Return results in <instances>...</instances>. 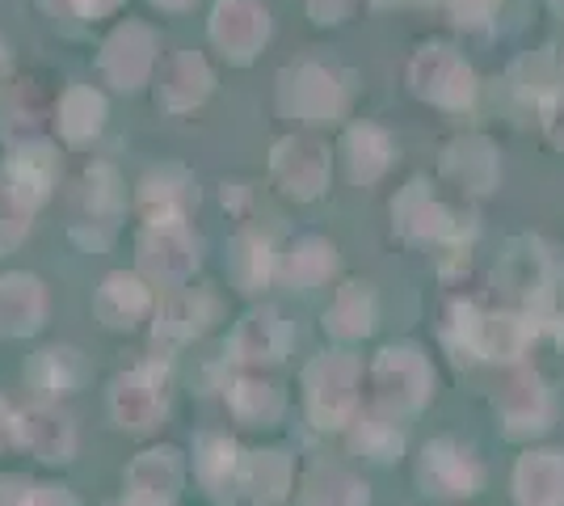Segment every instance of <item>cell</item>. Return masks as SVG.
<instances>
[{"instance_id":"2e32d148","label":"cell","mask_w":564,"mask_h":506,"mask_svg":"<svg viewBox=\"0 0 564 506\" xmlns=\"http://www.w3.org/2000/svg\"><path fill=\"white\" fill-rule=\"evenodd\" d=\"M47 316V291L34 274H0V334H34Z\"/></svg>"},{"instance_id":"ffe728a7","label":"cell","mask_w":564,"mask_h":506,"mask_svg":"<svg viewBox=\"0 0 564 506\" xmlns=\"http://www.w3.org/2000/svg\"><path fill=\"white\" fill-rule=\"evenodd\" d=\"M443 173H447L459 191H471V194L494 191V182H497L494 144H489V140H480V136L451 144L447 157H443Z\"/></svg>"},{"instance_id":"ee69618b","label":"cell","mask_w":564,"mask_h":506,"mask_svg":"<svg viewBox=\"0 0 564 506\" xmlns=\"http://www.w3.org/2000/svg\"><path fill=\"white\" fill-rule=\"evenodd\" d=\"M552 4H556V13H564V0H552Z\"/></svg>"},{"instance_id":"7a4b0ae2","label":"cell","mask_w":564,"mask_h":506,"mask_svg":"<svg viewBox=\"0 0 564 506\" xmlns=\"http://www.w3.org/2000/svg\"><path fill=\"white\" fill-rule=\"evenodd\" d=\"M307 385V410H312V422L325 427V431H337L346 427L354 413V401H358V363L350 355H321V359L307 367L304 376Z\"/></svg>"},{"instance_id":"60d3db41","label":"cell","mask_w":564,"mask_h":506,"mask_svg":"<svg viewBox=\"0 0 564 506\" xmlns=\"http://www.w3.org/2000/svg\"><path fill=\"white\" fill-rule=\"evenodd\" d=\"M13 443H18V413L0 397V448H13Z\"/></svg>"},{"instance_id":"74e56055","label":"cell","mask_w":564,"mask_h":506,"mask_svg":"<svg viewBox=\"0 0 564 506\" xmlns=\"http://www.w3.org/2000/svg\"><path fill=\"white\" fill-rule=\"evenodd\" d=\"M501 0H455V18L459 25H480L489 22V13H494Z\"/></svg>"},{"instance_id":"b9f144b4","label":"cell","mask_w":564,"mask_h":506,"mask_svg":"<svg viewBox=\"0 0 564 506\" xmlns=\"http://www.w3.org/2000/svg\"><path fill=\"white\" fill-rule=\"evenodd\" d=\"M152 4H161V9H186L189 0H152Z\"/></svg>"},{"instance_id":"e0dca14e","label":"cell","mask_w":564,"mask_h":506,"mask_svg":"<svg viewBox=\"0 0 564 506\" xmlns=\"http://www.w3.org/2000/svg\"><path fill=\"white\" fill-rule=\"evenodd\" d=\"M392 216H397V228L409 237V241H443L455 233V219L451 212L430 194L425 182H413L409 191L392 203Z\"/></svg>"},{"instance_id":"d4e9b609","label":"cell","mask_w":564,"mask_h":506,"mask_svg":"<svg viewBox=\"0 0 564 506\" xmlns=\"http://www.w3.org/2000/svg\"><path fill=\"white\" fill-rule=\"evenodd\" d=\"M518 498L522 506H556L564 498V460L540 452L518 464Z\"/></svg>"},{"instance_id":"7bdbcfd3","label":"cell","mask_w":564,"mask_h":506,"mask_svg":"<svg viewBox=\"0 0 564 506\" xmlns=\"http://www.w3.org/2000/svg\"><path fill=\"white\" fill-rule=\"evenodd\" d=\"M4 68H9V55H4V47H0V76H4Z\"/></svg>"},{"instance_id":"4316f807","label":"cell","mask_w":564,"mask_h":506,"mask_svg":"<svg viewBox=\"0 0 564 506\" xmlns=\"http://www.w3.org/2000/svg\"><path fill=\"white\" fill-rule=\"evenodd\" d=\"M106 122V97L97 94L94 85H72L68 94L59 97V131L72 144L94 140Z\"/></svg>"},{"instance_id":"30bf717a","label":"cell","mask_w":564,"mask_h":506,"mask_svg":"<svg viewBox=\"0 0 564 506\" xmlns=\"http://www.w3.org/2000/svg\"><path fill=\"white\" fill-rule=\"evenodd\" d=\"M110 410H115L122 431H152L165 413V388L152 367H135L127 376H118L110 388Z\"/></svg>"},{"instance_id":"4fadbf2b","label":"cell","mask_w":564,"mask_h":506,"mask_svg":"<svg viewBox=\"0 0 564 506\" xmlns=\"http://www.w3.org/2000/svg\"><path fill=\"white\" fill-rule=\"evenodd\" d=\"M182 489V456L173 448L143 452L127 473V503L135 506H169Z\"/></svg>"},{"instance_id":"277c9868","label":"cell","mask_w":564,"mask_h":506,"mask_svg":"<svg viewBox=\"0 0 564 506\" xmlns=\"http://www.w3.org/2000/svg\"><path fill=\"white\" fill-rule=\"evenodd\" d=\"M212 39L232 64H249L270 39V9L261 0H219L212 13Z\"/></svg>"},{"instance_id":"7402d4cb","label":"cell","mask_w":564,"mask_h":506,"mask_svg":"<svg viewBox=\"0 0 564 506\" xmlns=\"http://www.w3.org/2000/svg\"><path fill=\"white\" fill-rule=\"evenodd\" d=\"M25 376L34 380V385L43 388V392H76V388L89 380V363L80 351H72V346H51V351H39L30 367H25Z\"/></svg>"},{"instance_id":"f35d334b","label":"cell","mask_w":564,"mask_h":506,"mask_svg":"<svg viewBox=\"0 0 564 506\" xmlns=\"http://www.w3.org/2000/svg\"><path fill=\"white\" fill-rule=\"evenodd\" d=\"M547 136H552L556 144H564V94L561 89L552 94V106H547Z\"/></svg>"},{"instance_id":"9a60e30c","label":"cell","mask_w":564,"mask_h":506,"mask_svg":"<svg viewBox=\"0 0 564 506\" xmlns=\"http://www.w3.org/2000/svg\"><path fill=\"white\" fill-rule=\"evenodd\" d=\"M417 473H422L425 494H476V485H480L476 460L464 448L447 443V439H438V443L425 448Z\"/></svg>"},{"instance_id":"d590c367","label":"cell","mask_w":564,"mask_h":506,"mask_svg":"<svg viewBox=\"0 0 564 506\" xmlns=\"http://www.w3.org/2000/svg\"><path fill=\"white\" fill-rule=\"evenodd\" d=\"M18 506H76V503H72L68 489H59V485H25Z\"/></svg>"},{"instance_id":"d6986e66","label":"cell","mask_w":564,"mask_h":506,"mask_svg":"<svg viewBox=\"0 0 564 506\" xmlns=\"http://www.w3.org/2000/svg\"><path fill=\"white\" fill-rule=\"evenodd\" d=\"M152 309V291L143 279L135 274H110L94 295V313L101 316V325H110V330H131L143 313Z\"/></svg>"},{"instance_id":"603a6c76","label":"cell","mask_w":564,"mask_h":506,"mask_svg":"<svg viewBox=\"0 0 564 506\" xmlns=\"http://www.w3.org/2000/svg\"><path fill=\"white\" fill-rule=\"evenodd\" d=\"M236 469H240V460H236L232 439H224V434H203L198 439L194 473H198V482H203V489L212 494L215 503H228L232 498Z\"/></svg>"},{"instance_id":"cb8c5ba5","label":"cell","mask_w":564,"mask_h":506,"mask_svg":"<svg viewBox=\"0 0 564 506\" xmlns=\"http://www.w3.org/2000/svg\"><path fill=\"white\" fill-rule=\"evenodd\" d=\"M346 157H350L354 182L371 186L392 165V140H388V131H379L376 122H358L346 136Z\"/></svg>"},{"instance_id":"f1b7e54d","label":"cell","mask_w":564,"mask_h":506,"mask_svg":"<svg viewBox=\"0 0 564 506\" xmlns=\"http://www.w3.org/2000/svg\"><path fill=\"white\" fill-rule=\"evenodd\" d=\"M240 485L249 489L253 503H279L291 489V464L282 452H253L240 464Z\"/></svg>"},{"instance_id":"484cf974","label":"cell","mask_w":564,"mask_h":506,"mask_svg":"<svg viewBox=\"0 0 564 506\" xmlns=\"http://www.w3.org/2000/svg\"><path fill=\"white\" fill-rule=\"evenodd\" d=\"M228 270H232L236 288L249 291V295H258V291L279 274V266H274V249H270V241L258 237V233H240V237H236Z\"/></svg>"},{"instance_id":"f6af8a7d","label":"cell","mask_w":564,"mask_h":506,"mask_svg":"<svg viewBox=\"0 0 564 506\" xmlns=\"http://www.w3.org/2000/svg\"><path fill=\"white\" fill-rule=\"evenodd\" d=\"M376 4H400V0H376Z\"/></svg>"},{"instance_id":"9c48e42d","label":"cell","mask_w":564,"mask_h":506,"mask_svg":"<svg viewBox=\"0 0 564 506\" xmlns=\"http://www.w3.org/2000/svg\"><path fill=\"white\" fill-rule=\"evenodd\" d=\"M194 203H198V186H194V177H189L186 169L165 165L143 177L140 212L148 219V228H177V224H186Z\"/></svg>"},{"instance_id":"8992f818","label":"cell","mask_w":564,"mask_h":506,"mask_svg":"<svg viewBox=\"0 0 564 506\" xmlns=\"http://www.w3.org/2000/svg\"><path fill=\"white\" fill-rule=\"evenodd\" d=\"M270 169H274V182L282 186V194L291 198H316V194L329 186V152L307 140V136H286L274 144V157H270Z\"/></svg>"},{"instance_id":"836d02e7","label":"cell","mask_w":564,"mask_h":506,"mask_svg":"<svg viewBox=\"0 0 564 506\" xmlns=\"http://www.w3.org/2000/svg\"><path fill=\"white\" fill-rule=\"evenodd\" d=\"M350 448L354 452H362V456L379 460V464H388V460L400 456L404 439H400L392 418H383V413H362L350 431Z\"/></svg>"},{"instance_id":"7c38bea8","label":"cell","mask_w":564,"mask_h":506,"mask_svg":"<svg viewBox=\"0 0 564 506\" xmlns=\"http://www.w3.org/2000/svg\"><path fill=\"white\" fill-rule=\"evenodd\" d=\"M286 346H291V330H286V321L274 309H253L232 334V355L240 363H249V367L282 363Z\"/></svg>"},{"instance_id":"5b68a950","label":"cell","mask_w":564,"mask_h":506,"mask_svg":"<svg viewBox=\"0 0 564 506\" xmlns=\"http://www.w3.org/2000/svg\"><path fill=\"white\" fill-rule=\"evenodd\" d=\"M376 392L388 410H422L430 397V363L417 346H388L376 359Z\"/></svg>"},{"instance_id":"83f0119b","label":"cell","mask_w":564,"mask_h":506,"mask_svg":"<svg viewBox=\"0 0 564 506\" xmlns=\"http://www.w3.org/2000/svg\"><path fill=\"white\" fill-rule=\"evenodd\" d=\"M337 270V249L321 237H304V241L291 245L286 262L279 266V274L291 283V288H321Z\"/></svg>"},{"instance_id":"6da1fadb","label":"cell","mask_w":564,"mask_h":506,"mask_svg":"<svg viewBox=\"0 0 564 506\" xmlns=\"http://www.w3.org/2000/svg\"><path fill=\"white\" fill-rule=\"evenodd\" d=\"M409 85L417 97L434 101V106H447V110H464L476 97V76L464 64V55H455V47H443V43H430L413 55Z\"/></svg>"},{"instance_id":"4dcf8cb0","label":"cell","mask_w":564,"mask_h":506,"mask_svg":"<svg viewBox=\"0 0 564 506\" xmlns=\"http://www.w3.org/2000/svg\"><path fill=\"white\" fill-rule=\"evenodd\" d=\"M501 413H506V427L510 434L522 431H540L543 427V388L535 376H514L510 385L501 388Z\"/></svg>"},{"instance_id":"ba28073f","label":"cell","mask_w":564,"mask_h":506,"mask_svg":"<svg viewBox=\"0 0 564 506\" xmlns=\"http://www.w3.org/2000/svg\"><path fill=\"white\" fill-rule=\"evenodd\" d=\"M140 266L148 279L165 283V288H182L194 266H198V245L186 233V224L177 228H148L140 237Z\"/></svg>"},{"instance_id":"d6a6232c","label":"cell","mask_w":564,"mask_h":506,"mask_svg":"<svg viewBox=\"0 0 564 506\" xmlns=\"http://www.w3.org/2000/svg\"><path fill=\"white\" fill-rule=\"evenodd\" d=\"M228 401H232V413L249 427H270L282 413V392L265 380H236L228 388Z\"/></svg>"},{"instance_id":"ab89813d","label":"cell","mask_w":564,"mask_h":506,"mask_svg":"<svg viewBox=\"0 0 564 506\" xmlns=\"http://www.w3.org/2000/svg\"><path fill=\"white\" fill-rule=\"evenodd\" d=\"M68 4L80 18H106V13H115L122 0H68Z\"/></svg>"},{"instance_id":"ac0fdd59","label":"cell","mask_w":564,"mask_h":506,"mask_svg":"<svg viewBox=\"0 0 564 506\" xmlns=\"http://www.w3.org/2000/svg\"><path fill=\"white\" fill-rule=\"evenodd\" d=\"M212 68H207V60L198 55V51H177V55H169L165 68H161V85H156V94H161V106L165 110H194L203 97L212 94Z\"/></svg>"},{"instance_id":"5bb4252c","label":"cell","mask_w":564,"mask_h":506,"mask_svg":"<svg viewBox=\"0 0 564 506\" xmlns=\"http://www.w3.org/2000/svg\"><path fill=\"white\" fill-rule=\"evenodd\" d=\"M18 443L30 448L39 460L59 464L76 452V431H72L68 413H59L55 406H30L18 413Z\"/></svg>"},{"instance_id":"8d00e7d4","label":"cell","mask_w":564,"mask_h":506,"mask_svg":"<svg viewBox=\"0 0 564 506\" xmlns=\"http://www.w3.org/2000/svg\"><path fill=\"white\" fill-rule=\"evenodd\" d=\"M354 9V0H307V13L321 25L346 22V13Z\"/></svg>"},{"instance_id":"f546056e","label":"cell","mask_w":564,"mask_h":506,"mask_svg":"<svg viewBox=\"0 0 564 506\" xmlns=\"http://www.w3.org/2000/svg\"><path fill=\"white\" fill-rule=\"evenodd\" d=\"M325 325H329L337 337L371 334V325H376V295H371V288H367V283H346V288L337 291Z\"/></svg>"},{"instance_id":"1f68e13d","label":"cell","mask_w":564,"mask_h":506,"mask_svg":"<svg viewBox=\"0 0 564 506\" xmlns=\"http://www.w3.org/2000/svg\"><path fill=\"white\" fill-rule=\"evenodd\" d=\"M304 506H367V485L341 469H312L304 482Z\"/></svg>"},{"instance_id":"44dd1931","label":"cell","mask_w":564,"mask_h":506,"mask_svg":"<svg viewBox=\"0 0 564 506\" xmlns=\"http://www.w3.org/2000/svg\"><path fill=\"white\" fill-rule=\"evenodd\" d=\"M215 321V300L207 291H177L169 295L156 313V342H186V337L203 334L207 325Z\"/></svg>"},{"instance_id":"8fae6325","label":"cell","mask_w":564,"mask_h":506,"mask_svg":"<svg viewBox=\"0 0 564 506\" xmlns=\"http://www.w3.org/2000/svg\"><path fill=\"white\" fill-rule=\"evenodd\" d=\"M55 177H59V157H55V148L43 144V140L18 144L13 157H9V165H4V186L18 194L30 212L51 194Z\"/></svg>"},{"instance_id":"e575fe53","label":"cell","mask_w":564,"mask_h":506,"mask_svg":"<svg viewBox=\"0 0 564 506\" xmlns=\"http://www.w3.org/2000/svg\"><path fill=\"white\" fill-rule=\"evenodd\" d=\"M30 233V207L9 186H0V254H13Z\"/></svg>"},{"instance_id":"52a82bcc","label":"cell","mask_w":564,"mask_h":506,"mask_svg":"<svg viewBox=\"0 0 564 506\" xmlns=\"http://www.w3.org/2000/svg\"><path fill=\"white\" fill-rule=\"evenodd\" d=\"M152 64H156V39L140 22L118 25L115 34L106 39V47H101V60H97L101 76L115 89H135V85H143L148 73H152Z\"/></svg>"},{"instance_id":"3957f363","label":"cell","mask_w":564,"mask_h":506,"mask_svg":"<svg viewBox=\"0 0 564 506\" xmlns=\"http://www.w3.org/2000/svg\"><path fill=\"white\" fill-rule=\"evenodd\" d=\"M341 80L325 64H295L279 76V106L282 115L300 122H329L341 115Z\"/></svg>"}]
</instances>
